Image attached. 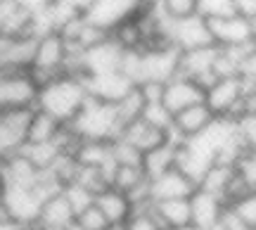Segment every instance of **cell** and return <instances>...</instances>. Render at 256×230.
<instances>
[{"label": "cell", "instance_id": "cell-1", "mask_svg": "<svg viewBox=\"0 0 256 230\" xmlns=\"http://www.w3.org/2000/svg\"><path fill=\"white\" fill-rule=\"evenodd\" d=\"M88 100V88L86 81L72 78V76H60L52 83H48L38 92V110L52 114L62 124H72L76 114L83 110Z\"/></svg>", "mask_w": 256, "mask_h": 230}, {"label": "cell", "instance_id": "cell-2", "mask_svg": "<svg viewBox=\"0 0 256 230\" xmlns=\"http://www.w3.org/2000/svg\"><path fill=\"white\" fill-rule=\"evenodd\" d=\"M69 126L83 140H107V142L119 140L121 130H124L116 104L102 102L98 98H90V95H88V100L83 104V110L76 114V119Z\"/></svg>", "mask_w": 256, "mask_h": 230}, {"label": "cell", "instance_id": "cell-3", "mask_svg": "<svg viewBox=\"0 0 256 230\" xmlns=\"http://www.w3.org/2000/svg\"><path fill=\"white\" fill-rule=\"evenodd\" d=\"M40 88L28 72H0V107L2 110H36Z\"/></svg>", "mask_w": 256, "mask_h": 230}, {"label": "cell", "instance_id": "cell-4", "mask_svg": "<svg viewBox=\"0 0 256 230\" xmlns=\"http://www.w3.org/2000/svg\"><path fill=\"white\" fill-rule=\"evenodd\" d=\"M242 98H244V86L240 76L232 78H218L206 88L204 102L214 112L216 119H240L242 114Z\"/></svg>", "mask_w": 256, "mask_h": 230}, {"label": "cell", "instance_id": "cell-5", "mask_svg": "<svg viewBox=\"0 0 256 230\" xmlns=\"http://www.w3.org/2000/svg\"><path fill=\"white\" fill-rule=\"evenodd\" d=\"M147 5H150L147 0H95L86 12V19L112 34L119 24L138 17Z\"/></svg>", "mask_w": 256, "mask_h": 230}, {"label": "cell", "instance_id": "cell-6", "mask_svg": "<svg viewBox=\"0 0 256 230\" xmlns=\"http://www.w3.org/2000/svg\"><path fill=\"white\" fill-rule=\"evenodd\" d=\"M214 164H216V150H214V145H211L204 136L183 140V142L178 145L176 168H180V171H183L188 178H192L197 185H200L204 174H206Z\"/></svg>", "mask_w": 256, "mask_h": 230}, {"label": "cell", "instance_id": "cell-7", "mask_svg": "<svg viewBox=\"0 0 256 230\" xmlns=\"http://www.w3.org/2000/svg\"><path fill=\"white\" fill-rule=\"evenodd\" d=\"M48 197L38 188H19V185H5L2 192V206L10 212V216L22 226L38 221L40 206Z\"/></svg>", "mask_w": 256, "mask_h": 230}, {"label": "cell", "instance_id": "cell-8", "mask_svg": "<svg viewBox=\"0 0 256 230\" xmlns=\"http://www.w3.org/2000/svg\"><path fill=\"white\" fill-rule=\"evenodd\" d=\"M180 55H183V52L176 46L142 50V78H140V83L174 81L176 76L180 74Z\"/></svg>", "mask_w": 256, "mask_h": 230}, {"label": "cell", "instance_id": "cell-9", "mask_svg": "<svg viewBox=\"0 0 256 230\" xmlns=\"http://www.w3.org/2000/svg\"><path fill=\"white\" fill-rule=\"evenodd\" d=\"M36 110H2L0 112V154H19L26 145V130Z\"/></svg>", "mask_w": 256, "mask_h": 230}, {"label": "cell", "instance_id": "cell-10", "mask_svg": "<svg viewBox=\"0 0 256 230\" xmlns=\"http://www.w3.org/2000/svg\"><path fill=\"white\" fill-rule=\"evenodd\" d=\"M168 36H171V43H174L180 52L216 46V43H214V36H211L209 22L202 17V14L180 19V22H171Z\"/></svg>", "mask_w": 256, "mask_h": 230}, {"label": "cell", "instance_id": "cell-11", "mask_svg": "<svg viewBox=\"0 0 256 230\" xmlns=\"http://www.w3.org/2000/svg\"><path fill=\"white\" fill-rule=\"evenodd\" d=\"M211 28L214 43L218 48H232L242 46V43H252L256 40V26L240 14H230V17L220 19H206Z\"/></svg>", "mask_w": 256, "mask_h": 230}, {"label": "cell", "instance_id": "cell-12", "mask_svg": "<svg viewBox=\"0 0 256 230\" xmlns=\"http://www.w3.org/2000/svg\"><path fill=\"white\" fill-rule=\"evenodd\" d=\"M216 57H218V46H209V48H200V50H188L180 55V74L185 78L197 81L206 90L214 81H218L214 74V64H216Z\"/></svg>", "mask_w": 256, "mask_h": 230}, {"label": "cell", "instance_id": "cell-13", "mask_svg": "<svg viewBox=\"0 0 256 230\" xmlns=\"http://www.w3.org/2000/svg\"><path fill=\"white\" fill-rule=\"evenodd\" d=\"M216 121L214 112L206 107V102H200V104H192L188 110L178 112L174 116V128H171V140H190L202 136L204 130L209 128L211 124Z\"/></svg>", "mask_w": 256, "mask_h": 230}, {"label": "cell", "instance_id": "cell-14", "mask_svg": "<svg viewBox=\"0 0 256 230\" xmlns=\"http://www.w3.org/2000/svg\"><path fill=\"white\" fill-rule=\"evenodd\" d=\"M197 190V183L188 178L180 168H171L166 174L156 176L150 180V194L152 202H162V200H190Z\"/></svg>", "mask_w": 256, "mask_h": 230}, {"label": "cell", "instance_id": "cell-15", "mask_svg": "<svg viewBox=\"0 0 256 230\" xmlns=\"http://www.w3.org/2000/svg\"><path fill=\"white\" fill-rule=\"evenodd\" d=\"M64 62H66V40L60 34H48L38 38L36 60L31 69L46 72L50 76H64Z\"/></svg>", "mask_w": 256, "mask_h": 230}, {"label": "cell", "instance_id": "cell-16", "mask_svg": "<svg viewBox=\"0 0 256 230\" xmlns=\"http://www.w3.org/2000/svg\"><path fill=\"white\" fill-rule=\"evenodd\" d=\"M204 95L206 90L202 88L197 81H192V78H185V76H176L174 81H168L164 86V107L171 114H178V112L188 110L192 104H200L204 102Z\"/></svg>", "mask_w": 256, "mask_h": 230}, {"label": "cell", "instance_id": "cell-17", "mask_svg": "<svg viewBox=\"0 0 256 230\" xmlns=\"http://www.w3.org/2000/svg\"><path fill=\"white\" fill-rule=\"evenodd\" d=\"M86 88H88V95H90V98H98V100H102V102L116 104V102H121L128 92L136 88V83L128 81L121 72H114V74L88 76V78H86Z\"/></svg>", "mask_w": 256, "mask_h": 230}, {"label": "cell", "instance_id": "cell-18", "mask_svg": "<svg viewBox=\"0 0 256 230\" xmlns=\"http://www.w3.org/2000/svg\"><path fill=\"white\" fill-rule=\"evenodd\" d=\"M38 226H43L46 230H69L76 223V212L72 209L69 200L64 197V192L50 194L38 214Z\"/></svg>", "mask_w": 256, "mask_h": 230}, {"label": "cell", "instance_id": "cell-19", "mask_svg": "<svg viewBox=\"0 0 256 230\" xmlns=\"http://www.w3.org/2000/svg\"><path fill=\"white\" fill-rule=\"evenodd\" d=\"M190 209H192V226L197 230H206L220 221V216L226 212V202L211 192L204 190H194L190 197Z\"/></svg>", "mask_w": 256, "mask_h": 230}, {"label": "cell", "instance_id": "cell-20", "mask_svg": "<svg viewBox=\"0 0 256 230\" xmlns=\"http://www.w3.org/2000/svg\"><path fill=\"white\" fill-rule=\"evenodd\" d=\"M36 36H22V38H8L5 57H2V69L0 72H28L36 60Z\"/></svg>", "mask_w": 256, "mask_h": 230}, {"label": "cell", "instance_id": "cell-21", "mask_svg": "<svg viewBox=\"0 0 256 230\" xmlns=\"http://www.w3.org/2000/svg\"><path fill=\"white\" fill-rule=\"evenodd\" d=\"M121 138L126 140V142H130L133 148H138L142 154H147V152H152L154 148H159L162 142H166L171 136H168L166 130L152 126L150 121H145L142 116H140V119L130 121L128 126H124Z\"/></svg>", "mask_w": 256, "mask_h": 230}, {"label": "cell", "instance_id": "cell-22", "mask_svg": "<svg viewBox=\"0 0 256 230\" xmlns=\"http://www.w3.org/2000/svg\"><path fill=\"white\" fill-rule=\"evenodd\" d=\"M121 55H124V48L116 40H104L102 46L92 48L86 52V69L88 76H102V74H114L119 72L121 64Z\"/></svg>", "mask_w": 256, "mask_h": 230}, {"label": "cell", "instance_id": "cell-23", "mask_svg": "<svg viewBox=\"0 0 256 230\" xmlns=\"http://www.w3.org/2000/svg\"><path fill=\"white\" fill-rule=\"evenodd\" d=\"M152 212L164 230H180L192 226L190 200H162L152 204Z\"/></svg>", "mask_w": 256, "mask_h": 230}, {"label": "cell", "instance_id": "cell-24", "mask_svg": "<svg viewBox=\"0 0 256 230\" xmlns=\"http://www.w3.org/2000/svg\"><path fill=\"white\" fill-rule=\"evenodd\" d=\"M95 204L100 206V212L107 216V221L114 223H126L133 214V202L126 192H121L116 188H107L104 192L95 197Z\"/></svg>", "mask_w": 256, "mask_h": 230}, {"label": "cell", "instance_id": "cell-25", "mask_svg": "<svg viewBox=\"0 0 256 230\" xmlns=\"http://www.w3.org/2000/svg\"><path fill=\"white\" fill-rule=\"evenodd\" d=\"M178 140H166V142H162L159 148H154L152 152H147L145 156H142V168H145L147 178L152 180V178H156V176L166 174V171H171V168H176V162H178Z\"/></svg>", "mask_w": 256, "mask_h": 230}, {"label": "cell", "instance_id": "cell-26", "mask_svg": "<svg viewBox=\"0 0 256 230\" xmlns=\"http://www.w3.org/2000/svg\"><path fill=\"white\" fill-rule=\"evenodd\" d=\"M76 162L81 166H98L114 171V156H112V142L107 140H81V145L76 150Z\"/></svg>", "mask_w": 256, "mask_h": 230}, {"label": "cell", "instance_id": "cell-27", "mask_svg": "<svg viewBox=\"0 0 256 230\" xmlns=\"http://www.w3.org/2000/svg\"><path fill=\"white\" fill-rule=\"evenodd\" d=\"M62 128H64L62 121L36 107L34 116H31V124H28V130H26V142H52L60 136Z\"/></svg>", "mask_w": 256, "mask_h": 230}, {"label": "cell", "instance_id": "cell-28", "mask_svg": "<svg viewBox=\"0 0 256 230\" xmlns=\"http://www.w3.org/2000/svg\"><path fill=\"white\" fill-rule=\"evenodd\" d=\"M235 174H238V168H235V166L218 164V162H216V164L204 174V178L200 180L197 188L204 190V192L216 194V197H220V200H226V192H228V188H230V183H232Z\"/></svg>", "mask_w": 256, "mask_h": 230}, {"label": "cell", "instance_id": "cell-29", "mask_svg": "<svg viewBox=\"0 0 256 230\" xmlns=\"http://www.w3.org/2000/svg\"><path fill=\"white\" fill-rule=\"evenodd\" d=\"M22 154L26 156L36 168H40V171H50L64 152L60 150V145H57L55 140H52V142H26L24 150H22Z\"/></svg>", "mask_w": 256, "mask_h": 230}, {"label": "cell", "instance_id": "cell-30", "mask_svg": "<svg viewBox=\"0 0 256 230\" xmlns=\"http://www.w3.org/2000/svg\"><path fill=\"white\" fill-rule=\"evenodd\" d=\"M150 178H147L142 166H114L112 171V188H116L121 192L133 194L138 188H142Z\"/></svg>", "mask_w": 256, "mask_h": 230}, {"label": "cell", "instance_id": "cell-31", "mask_svg": "<svg viewBox=\"0 0 256 230\" xmlns=\"http://www.w3.org/2000/svg\"><path fill=\"white\" fill-rule=\"evenodd\" d=\"M112 40H116L124 50H145V34L138 17L128 19L112 31Z\"/></svg>", "mask_w": 256, "mask_h": 230}, {"label": "cell", "instance_id": "cell-32", "mask_svg": "<svg viewBox=\"0 0 256 230\" xmlns=\"http://www.w3.org/2000/svg\"><path fill=\"white\" fill-rule=\"evenodd\" d=\"M145 107H147V102H145V98H142L140 88L136 86V88L128 92L124 100L116 102V112H119L121 124H124V126H128L130 121L140 119V116H142V112H145Z\"/></svg>", "mask_w": 256, "mask_h": 230}, {"label": "cell", "instance_id": "cell-33", "mask_svg": "<svg viewBox=\"0 0 256 230\" xmlns=\"http://www.w3.org/2000/svg\"><path fill=\"white\" fill-rule=\"evenodd\" d=\"M156 5L171 22H180V19L200 14V0H159Z\"/></svg>", "mask_w": 256, "mask_h": 230}, {"label": "cell", "instance_id": "cell-34", "mask_svg": "<svg viewBox=\"0 0 256 230\" xmlns=\"http://www.w3.org/2000/svg\"><path fill=\"white\" fill-rule=\"evenodd\" d=\"M112 156H114V164L119 166H142V152L138 148H133L130 142H126L124 138L114 140L112 142Z\"/></svg>", "mask_w": 256, "mask_h": 230}, {"label": "cell", "instance_id": "cell-35", "mask_svg": "<svg viewBox=\"0 0 256 230\" xmlns=\"http://www.w3.org/2000/svg\"><path fill=\"white\" fill-rule=\"evenodd\" d=\"M142 119L150 121L152 126L166 130L171 136V128H174V114L164 107V102H154V104H147L145 112H142Z\"/></svg>", "mask_w": 256, "mask_h": 230}, {"label": "cell", "instance_id": "cell-36", "mask_svg": "<svg viewBox=\"0 0 256 230\" xmlns=\"http://www.w3.org/2000/svg\"><path fill=\"white\" fill-rule=\"evenodd\" d=\"M126 230H164V226L156 221L152 204L142 206V209H133L130 218L126 221Z\"/></svg>", "mask_w": 256, "mask_h": 230}, {"label": "cell", "instance_id": "cell-37", "mask_svg": "<svg viewBox=\"0 0 256 230\" xmlns=\"http://www.w3.org/2000/svg\"><path fill=\"white\" fill-rule=\"evenodd\" d=\"M62 192H64V197L69 200V204H72V209L76 212V216H78L83 209H88L90 204H95V194H90L83 185H78V183L64 185Z\"/></svg>", "mask_w": 256, "mask_h": 230}, {"label": "cell", "instance_id": "cell-38", "mask_svg": "<svg viewBox=\"0 0 256 230\" xmlns=\"http://www.w3.org/2000/svg\"><path fill=\"white\" fill-rule=\"evenodd\" d=\"M76 226L83 230H107L112 223L107 221V216L100 212L98 204H90L88 209H83V212L76 216Z\"/></svg>", "mask_w": 256, "mask_h": 230}, {"label": "cell", "instance_id": "cell-39", "mask_svg": "<svg viewBox=\"0 0 256 230\" xmlns=\"http://www.w3.org/2000/svg\"><path fill=\"white\" fill-rule=\"evenodd\" d=\"M235 130L242 145L249 152H256V114H242L240 119H235Z\"/></svg>", "mask_w": 256, "mask_h": 230}, {"label": "cell", "instance_id": "cell-40", "mask_svg": "<svg viewBox=\"0 0 256 230\" xmlns=\"http://www.w3.org/2000/svg\"><path fill=\"white\" fill-rule=\"evenodd\" d=\"M200 14L204 19H220L235 14V0H200Z\"/></svg>", "mask_w": 256, "mask_h": 230}, {"label": "cell", "instance_id": "cell-41", "mask_svg": "<svg viewBox=\"0 0 256 230\" xmlns=\"http://www.w3.org/2000/svg\"><path fill=\"white\" fill-rule=\"evenodd\" d=\"M230 209L242 218V223H244L247 228L256 230V190L254 192H249L247 197H242L240 202L230 204Z\"/></svg>", "mask_w": 256, "mask_h": 230}, {"label": "cell", "instance_id": "cell-42", "mask_svg": "<svg viewBox=\"0 0 256 230\" xmlns=\"http://www.w3.org/2000/svg\"><path fill=\"white\" fill-rule=\"evenodd\" d=\"M238 174L247 180V185L252 190H256V152H247V154L242 156L238 162Z\"/></svg>", "mask_w": 256, "mask_h": 230}, {"label": "cell", "instance_id": "cell-43", "mask_svg": "<svg viewBox=\"0 0 256 230\" xmlns=\"http://www.w3.org/2000/svg\"><path fill=\"white\" fill-rule=\"evenodd\" d=\"M164 86H166V83L145 81V83H140L138 88H140V92H142V98H145L147 104H154V102L164 100Z\"/></svg>", "mask_w": 256, "mask_h": 230}, {"label": "cell", "instance_id": "cell-44", "mask_svg": "<svg viewBox=\"0 0 256 230\" xmlns=\"http://www.w3.org/2000/svg\"><path fill=\"white\" fill-rule=\"evenodd\" d=\"M235 14L256 24V0H235Z\"/></svg>", "mask_w": 256, "mask_h": 230}, {"label": "cell", "instance_id": "cell-45", "mask_svg": "<svg viewBox=\"0 0 256 230\" xmlns=\"http://www.w3.org/2000/svg\"><path fill=\"white\" fill-rule=\"evenodd\" d=\"M14 8H17V0H0V36H5L8 19L14 12Z\"/></svg>", "mask_w": 256, "mask_h": 230}, {"label": "cell", "instance_id": "cell-46", "mask_svg": "<svg viewBox=\"0 0 256 230\" xmlns=\"http://www.w3.org/2000/svg\"><path fill=\"white\" fill-rule=\"evenodd\" d=\"M22 228V223H17L12 216H10V212L0 204V230H19Z\"/></svg>", "mask_w": 256, "mask_h": 230}, {"label": "cell", "instance_id": "cell-47", "mask_svg": "<svg viewBox=\"0 0 256 230\" xmlns=\"http://www.w3.org/2000/svg\"><path fill=\"white\" fill-rule=\"evenodd\" d=\"M66 2H69V5L78 12V14H83V17H86V12L90 10V5L95 2V0H66Z\"/></svg>", "mask_w": 256, "mask_h": 230}, {"label": "cell", "instance_id": "cell-48", "mask_svg": "<svg viewBox=\"0 0 256 230\" xmlns=\"http://www.w3.org/2000/svg\"><path fill=\"white\" fill-rule=\"evenodd\" d=\"M8 159H10V156L0 154V180H2V174H5V168H8Z\"/></svg>", "mask_w": 256, "mask_h": 230}, {"label": "cell", "instance_id": "cell-49", "mask_svg": "<svg viewBox=\"0 0 256 230\" xmlns=\"http://www.w3.org/2000/svg\"><path fill=\"white\" fill-rule=\"evenodd\" d=\"M19 230H46L43 226H38V223H28V226H22Z\"/></svg>", "mask_w": 256, "mask_h": 230}, {"label": "cell", "instance_id": "cell-50", "mask_svg": "<svg viewBox=\"0 0 256 230\" xmlns=\"http://www.w3.org/2000/svg\"><path fill=\"white\" fill-rule=\"evenodd\" d=\"M107 230H126V223H114V226H110Z\"/></svg>", "mask_w": 256, "mask_h": 230}, {"label": "cell", "instance_id": "cell-51", "mask_svg": "<svg viewBox=\"0 0 256 230\" xmlns=\"http://www.w3.org/2000/svg\"><path fill=\"white\" fill-rule=\"evenodd\" d=\"M206 230H228V228H226V226H223V223H216V226H211V228H206Z\"/></svg>", "mask_w": 256, "mask_h": 230}, {"label": "cell", "instance_id": "cell-52", "mask_svg": "<svg viewBox=\"0 0 256 230\" xmlns=\"http://www.w3.org/2000/svg\"><path fill=\"white\" fill-rule=\"evenodd\" d=\"M2 192H5V185H2V180H0V204H2Z\"/></svg>", "mask_w": 256, "mask_h": 230}, {"label": "cell", "instance_id": "cell-53", "mask_svg": "<svg viewBox=\"0 0 256 230\" xmlns=\"http://www.w3.org/2000/svg\"><path fill=\"white\" fill-rule=\"evenodd\" d=\"M69 230H83V228H78V226H76V223H74V226H72V228H69Z\"/></svg>", "mask_w": 256, "mask_h": 230}, {"label": "cell", "instance_id": "cell-54", "mask_svg": "<svg viewBox=\"0 0 256 230\" xmlns=\"http://www.w3.org/2000/svg\"><path fill=\"white\" fill-rule=\"evenodd\" d=\"M180 230H197L194 226H188V228H180Z\"/></svg>", "mask_w": 256, "mask_h": 230}, {"label": "cell", "instance_id": "cell-55", "mask_svg": "<svg viewBox=\"0 0 256 230\" xmlns=\"http://www.w3.org/2000/svg\"><path fill=\"white\" fill-rule=\"evenodd\" d=\"M147 2H159V0H147Z\"/></svg>", "mask_w": 256, "mask_h": 230}, {"label": "cell", "instance_id": "cell-56", "mask_svg": "<svg viewBox=\"0 0 256 230\" xmlns=\"http://www.w3.org/2000/svg\"><path fill=\"white\" fill-rule=\"evenodd\" d=\"M0 112H2V107H0Z\"/></svg>", "mask_w": 256, "mask_h": 230}]
</instances>
